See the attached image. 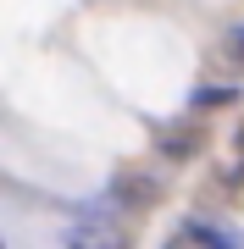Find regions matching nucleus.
Listing matches in <instances>:
<instances>
[{"mask_svg":"<svg viewBox=\"0 0 244 249\" xmlns=\"http://www.w3.org/2000/svg\"><path fill=\"white\" fill-rule=\"evenodd\" d=\"M73 249H128V232H122V222H111V216H89V222H78Z\"/></svg>","mask_w":244,"mask_h":249,"instance_id":"nucleus-1","label":"nucleus"},{"mask_svg":"<svg viewBox=\"0 0 244 249\" xmlns=\"http://www.w3.org/2000/svg\"><path fill=\"white\" fill-rule=\"evenodd\" d=\"M189 238H194V244H206V249H244L233 232L217 227V222H189Z\"/></svg>","mask_w":244,"mask_h":249,"instance_id":"nucleus-2","label":"nucleus"},{"mask_svg":"<svg viewBox=\"0 0 244 249\" xmlns=\"http://www.w3.org/2000/svg\"><path fill=\"white\" fill-rule=\"evenodd\" d=\"M222 55H227V67H233V72H244V28L222 39Z\"/></svg>","mask_w":244,"mask_h":249,"instance_id":"nucleus-3","label":"nucleus"}]
</instances>
